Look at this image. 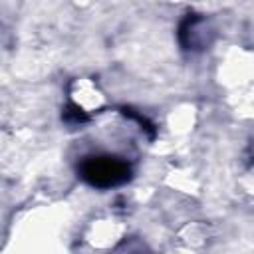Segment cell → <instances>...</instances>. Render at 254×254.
I'll use <instances>...</instances> for the list:
<instances>
[{
    "label": "cell",
    "mask_w": 254,
    "mask_h": 254,
    "mask_svg": "<svg viewBox=\"0 0 254 254\" xmlns=\"http://www.w3.org/2000/svg\"><path fill=\"white\" fill-rule=\"evenodd\" d=\"M79 175L85 183L97 189H109L125 183L131 175L129 165L113 155H93L85 157L79 165Z\"/></svg>",
    "instance_id": "obj_1"
}]
</instances>
